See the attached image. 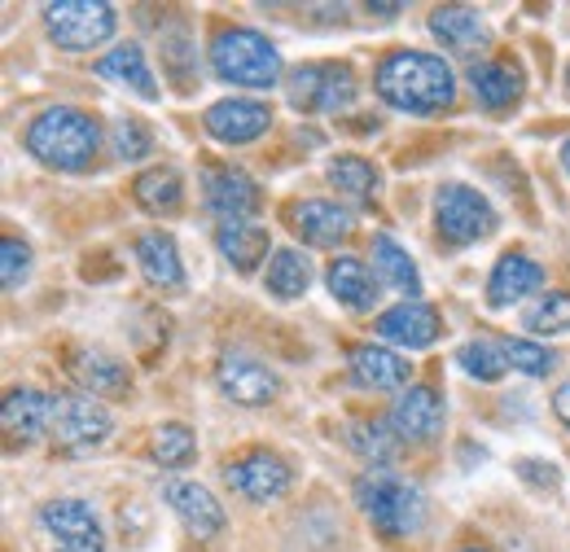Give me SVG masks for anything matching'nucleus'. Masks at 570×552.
<instances>
[{
  "label": "nucleus",
  "instance_id": "obj_1",
  "mask_svg": "<svg viewBox=\"0 0 570 552\" xmlns=\"http://www.w3.org/2000/svg\"><path fill=\"white\" fill-rule=\"evenodd\" d=\"M373 83H377V97L404 115H434V110L452 106V97H456L452 67L439 53H422V49H400V53L382 58Z\"/></svg>",
  "mask_w": 570,
  "mask_h": 552
},
{
  "label": "nucleus",
  "instance_id": "obj_2",
  "mask_svg": "<svg viewBox=\"0 0 570 552\" xmlns=\"http://www.w3.org/2000/svg\"><path fill=\"white\" fill-rule=\"evenodd\" d=\"M27 154L40 158L53 171H83L97 149H101V128L92 115L75 110V106H49L45 115H36L27 124Z\"/></svg>",
  "mask_w": 570,
  "mask_h": 552
},
{
  "label": "nucleus",
  "instance_id": "obj_3",
  "mask_svg": "<svg viewBox=\"0 0 570 552\" xmlns=\"http://www.w3.org/2000/svg\"><path fill=\"white\" fill-rule=\"evenodd\" d=\"M356 504L364 518L373 522V531H382L386 540H404L426 522V495L422 486L391 474V470H368L356 483Z\"/></svg>",
  "mask_w": 570,
  "mask_h": 552
},
{
  "label": "nucleus",
  "instance_id": "obj_4",
  "mask_svg": "<svg viewBox=\"0 0 570 552\" xmlns=\"http://www.w3.org/2000/svg\"><path fill=\"white\" fill-rule=\"evenodd\" d=\"M212 70L237 88H273L282 79V53L268 36L250 27H224L212 40Z\"/></svg>",
  "mask_w": 570,
  "mask_h": 552
},
{
  "label": "nucleus",
  "instance_id": "obj_5",
  "mask_svg": "<svg viewBox=\"0 0 570 552\" xmlns=\"http://www.w3.org/2000/svg\"><path fill=\"white\" fill-rule=\"evenodd\" d=\"M360 83L347 62H307L294 67L285 79V97L298 115H334L356 101Z\"/></svg>",
  "mask_w": 570,
  "mask_h": 552
},
{
  "label": "nucleus",
  "instance_id": "obj_6",
  "mask_svg": "<svg viewBox=\"0 0 570 552\" xmlns=\"http://www.w3.org/2000/svg\"><path fill=\"white\" fill-rule=\"evenodd\" d=\"M434 228L448 246H474L497 228V207L470 185H443L434 198Z\"/></svg>",
  "mask_w": 570,
  "mask_h": 552
},
{
  "label": "nucleus",
  "instance_id": "obj_7",
  "mask_svg": "<svg viewBox=\"0 0 570 552\" xmlns=\"http://www.w3.org/2000/svg\"><path fill=\"white\" fill-rule=\"evenodd\" d=\"M45 27L62 49L88 53L115 36V9L106 0H58L45 4Z\"/></svg>",
  "mask_w": 570,
  "mask_h": 552
},
{
  "label": "nucleus",
  "instance_id": "obj_8",
  "mask_svg": "<svg viewBox=\"0 0 570 552\" xmlns=\"http://www.w3.org/2000/svg\"><path fill=\"white\" fill-rule=\"evenodd\" d=\"M115 416L106 404H97V395H58L53 400V425L49 438L62 452H92L110 438Z\"/></svg>",
  "mask_w": 570,
  "mask_h": 552
},
{
  "label": "nucleus",
  "instance_id": "obj_9",
  "mask_svg": "<svg viewBox=\"0 0 570 552\" xmlns=\"http://www.w3.org/2000/svg\"><path fill=\"white\" fill-rule=\"evenodd\" d=\"M49 552H106L97 513L83 500H49L36 518Z\"/></svg>",
  "mask_w": 570,
  "mask_h": 552
},
{
  "label": "nucleus",
  "instance_id": "obj_10",
  "mask_svg": "<svg viewBox=\"0 0 570 552\" xmlns=\"http://www.w3.org/2000/svg\"><path fill=\"white\" fill-rule=\"evenodd\" d=\"M224 483L233 486L237 495L255 500V504H268V500H282L285 491H289L294 470L285 465L277 452L255 447V452H242L237 461L224 465Z\"/></svg>",
  "mask_w": 570,
  "mask_h": 552
},
{
  "label": "nucleus",
  "instance_id": "obj_11",
  "mask_svg": "<svg viewBox=\"0 0 570 552\" xmlns=\"http://www.w3.org/2000/svg\"><path fill=\"white\" fill-rule=\"evenodd\" d=\"M215 382L242 408H264V404H273L282 395V377L264 359H255L246 351H228L219 359V368H215Z\"/></svg>",
  "mask_w": 570,
  "mask_h": 552
},
{
  "label": "nucleus",
  "instance_id": "obj_12",
  "mask_svg": "<svg viewBox=\"0 0 570 552\" xmlns=\"http://www.w3.org/2000/svg\"><path fill=\"white\" fill-rule=\"evenodd\" d=\"M203 128L224 145H250L273 128V110L250 97H224L203 115Z\"/></svg>",
  "mask_w": 570,
  "mask_h": 552
},
{
  "label": "nucleus",
  "instance_id": "obj_13",
  "mask_svg": "<svg viewBox=\"0 0 570 552\" xmlns=\"http://www.w3.org/2000/svg\"><path fill=\"white\" fill-rule=\"evenodd\" d=\"M163 500L176 509V518L185 522V531H189L194 540H215V535L224 531V522H228L212 491L189 483V479H167V483H163Z\"/></svg>",
  "mask_w": 570,
  "mask_h": 552
},
{
  "label": "nucleus",
  "instance_id": "obj_14",
  "mask_svg": "<svg viewBox=\"0 0 570 552\" xmlns=\"http://www.w3.org/2000/svg\"><path fill=\"white\" fill-rule=\"evenodd\" d=\"M377 338L391 346H409V351H422L430 346L439 334H443V321H439V312L430 307V303H413V298H404V303H395L391 312H382L377 316Z\"/></svg>",
  "mask_w": 570,
  "mask_h": 552
},
{
  "label": "nucleus",
  "instance_id": "obj_15",
  "mask_svg": "<svg viewBox=\"0 0 570 552\" xmlns=\"http://www.w3.org/2000/svg\"><path fill=\"white\" fill-rule=\"evenodd\" d=\"M430 36L448 49V53H461V58H474L492 45V31L483 22L479 9H465V4H439L430 13Z\"/></svg>",
  "mask_w": 570,
  "mask_h": 552
},
{
  "label": "nucleus",
  "instance_id": "obj_16",
  "mask_svg": "<svg viewBox=\"0 0 570 552\" xmlns=\"http://www.w3.org/2000/svg\"><path fill=\"white\" fill-rule=\"evenodd\" d=\"M49 425H53V400L49 395L27 391V386L4 395V404H0V430H4L9 447H18V443L27 447V443L45 438Z\"/></svg>",
  "mask_w": 570,
  "mask_h": 552
},
{
  "label": "nucleus",
  "instance_id": "obj_17",
  "mask_svg": "<svg viewBox=\"0 0 570 552\" xmlns=\"http://www.w3.org/2000/svg\"><path fill=\"white\" fill-rule=\"evenodd\" d=\"M207 207L219 215V224L250 219L259 210V185L242 167H212L207 171Z\"/></svg>",
  "mask_w": 570,
  "mask_h": 552
},
{
  "label": "nucleus",
  "instance_id": "obj_18",
  "mask_svg": "<svg viewBox=\"0 0 570 552\" xmlns=\"http://www.w3.org/2000/svg\"><path fill=\"white\" fill-rule=\"evenodd\" d=\"M391 430L400 438H409V443H430L443 430V400H439V391L409 386L395 400V408H391Z\"/></svg>",
  "mask_w": 570,
  "mask_h": 552
},
{
  "label": "nucleus",
  "instance_id": "obj_19",
  "mask_svg": "<svg viewBox=\"0 0 570 552\" xmlns=\"http://www.w3.org/2000/svg\"><path fill=\"white\" fill-rule=\"evenodd\" d=\"M294 219V233L307 241V246H338L347 233H352V210L338 207V203H325V198H307V203H294L289 207Z\"/></svg>",
  "mask_w": 570,
  "mask_h": 552
},
{
  "label": "nucleus",
  "instance_id": "obj_20",
  "mask_svg": "<svg viewBox=\"0 0 570 552\" xmlns=\"http://www.w3.org/2000/svg\"><path fill=\"white\" fill-rule=\"evenodd\" d=\"M215 246L237 273H255L268 259V228L255 219H228L215 228Z\"/></svg>",
  "mask_w": 570,
  "mask_h": 552
},
{
  "label": "nucleus",
  "instance_id": "obj_21",
  "mask_svg": "<svg viewBox=\"0 0 570 552\" xmlns=\"http://www.w3.org/2000/svg\"><path fill=\"white\" fill-rule=\"evenodd\" d=\"M352 377L368 391H404L409 386V359L391 346L364 343L352 351Z\"/></svg>",
  "mask_w": 570,
  "mask_h": 552
},
{
  "label": "nucleus",
  "instance_id": "obj_22",
  "mask_svg": "<svg viewBox=\"0 0 570 552\" xmlns=\"http://www.w3.org/2000/svg\"><path fill=\"white\" fill-rule=\"evenodd\" d=\"M137 264L154 289H180L185 285V264H180L171 233H141L137 237Z\"/></svg>",
  "mask_w": 570,
  "mask_h": 552
},
{
  "label": "nucleus",
  "instance_id": "obj_23",
  "mask_svg": "<svg viewBox=\"0 0 570 552\" xmlns=\"http://www.w3.org/2000/svg\"><path fill=\"white\" fill-rule=\"evenodd\" d=\"M544 285V268L535 264V259H527V255H504L492 276H488V303L492 307H509V303H518V298H527L531 289H540Z\"/></svg>",
  "mask_w": 570,
  "mask_h": 552
},
{
  "label": "nucleus",
  "instance_id": "obj_24",
  "mask_svg": "<svg viewBox=\"0 0 570 552\" xmlns=\"http://www.w3.org/2000/svg\"><path fill=\"white\" fill-rule=\"evenodd\" d=\"M71 373H75V382L88 386L97 400H101V395H124V391L132 386L124 359H115V355H106V351H75Z\"/></svg>",
  "mask_w": 570,
  "mask_h": 552
},
{
  "label": "nucleus",
  "instance_id": "obj_25",
  "mask_svg": "<svg viewBox=\"0 0 570 552\" xmlns=\"http://www.w3.org/2000/svg\"><path fill=\"white\" fill-rule=\"evenodd\" d=\"M97 75H101V79H115V83H124V88H132L145 101H158V79H154V70H149V62H145V53L137 45L110 49V53L97 62Z\"/></svg>",
  "mask_w": 570,
  "mask_h": 552
},
{
  "label": "nucleus",
  "instance_id": "obj_26",
  "mask_svg": "<svg viewBox=\"0 0 570 552\" xmlns=\"http://www.w3.org/2000/svg\"><path fill=\"white\" fill-rule=\"evenodd\" d=\"M373 273L377 280H386L391 289H400V294H409L413 303H417V294H422V273H417V264H413V255L395 241V237H373Z\"/></svg>",
  "mask_w": 570,
  "mask_h": 552
},
{
  "label": "nucleus",
  "instance_id": "obj_27",
  "mask_svg": "<svg viewBox=\"0 0 570 552\" xmlns=\"http://www.w3.org/2000/svg\"><path fill=\"white\" fill-rule=\"evenodd\" d=\"M470 88H474V97H479L488 110H504V106L518 101L522 75L513 67H504V62H474V67H470Z\"/></svg>",
  "mask_w": 570,
  "mask_h": 552
},
{
  "label": "nucleus",
  "instance_id": "obj_28",
  "mask_svg": "<svg viewBox=\"0 0 570 552\" xmlns=\"http://www.w3.org/2000/svg\"><path fill=\"white\" fill-rule=\"evenodd\" d=\"M132 194H137V203H141L145 210L171 215V210H180V203H185V180H180L176 167H149V171L137 176Z\"/></svg>",
  "mask_w": 570,
  "mask_h": 552
},
{
  "label": "nucleus",
  "instance_id": "obj_29",
  "mask_svg": "<svg viewBox=\"0 0 570 552\" xmlns=\"http://www.w3.org/2000/svg\"><path fill=\"white\" fill-rule=\"evenodd\" d=\"M330 294L338 298V303H347V307H373V294H377V285H373V273H368V264H360L352 255H343V259H334L330 264Z\"/></svg>",
  "mask_w": 570,
  "mask_h": 552
},
{
  "label": "nucleus",
  "instance_id": "obj_30",
  "mask_svg": "<svg viewBox=\"0 0 570 552\" xmlns=\"http://www.w3.org/2000/svg\"><path fill=\"white\" fill-rule=\"evenodd\" d=\"M268 289L285 298V303H294V298H303L307 294V285H312V264H307V255H298V250H277L273 255V264H268Z\"/></svg>",
  "mask_w": 570,
  "mask_h": 552
},
{
  "label": "nucleus",
  "instance_id": "obj_31",
  "mask_svg": "<svg viewBox=\"0 0 570 552\" xmlns=\"http://www.w3.org/2000/svg\"><path fill=\"white\" fill-rule=\"evenodd\" d=\"M400 434L391 430V421H352L347 425V447L360 452L364 461H373V470H382L391 456H395V443Z\"/></svg>",
  "mask_w": 570,
  "mask_h": 552
},
{
  "label": "nucleus",
  "instance_id": "obj_32",
  "mask_svg": "<svg viewBox=\"0 0 570 552\" xmlns=\"http://www.w3.org/2000/svg\"><path fill=\"white\" fill-rule=\"evenodd\" d=\"M330 185H334L338 194L356 198V203H373L382 176L373 171V162H364V158H356V154H343V158L330 162Z\"/></svg>",
  "mask_w": 570,
  "mask_h": 552
},
{
  "label": "nucleus",
  "instance_id": "obj_33",
  "mask_svg": "<svg viewBox=\"0 0 570 552\" xmlns=\"http://www.w3.org/2000/svg\"><path fill=\"white\" fill-rule=\"evenodd\" d=\"M149 452H154V461H158L163 470H180V465H189V461H194L198 438H194V430H189V425L171 421V425H158V430H154Z\"/></svg>",
  "mask_w": 570,
  "mask_h": 552
},
{
  "label": "nucleus",
  "instance_id": "obj_34",
  "mask_svg": "<svg viewBox=\"0 0 570 552\" xmlns=\"http://www.w3.org/2000/svg\"><path fill=\"white\" fill-rule=\"evenodd\" d=\"M456 364H461L470 377H479V382H500V377L509 373L504 343H497V338H474V343H465L456 351Z\"/></svg>",
  "mask_w": 570,
  "mask_h": 552
},
{
  "label": "nucleus",
  "instance_id": "obj_35",
  "mask_svg": "<svg viewBox=\"0 0 570 552\" xmlns=\"http://www.w3.org/2000/svg\"><path fill=\"white\" fill-rule=\"evenodd\" d=\"M527 329H531V334H567L570 329V294L567 289L544 294V298L527 312Z\"/></svg>",
  "mask_w": 570,
  "mask_h": 552
},
{
  "label": "nucleus",
  "instance_id": "obj_36",
  "mask_svg": "<svg viewBox=\"0 0 570 552\" xmlns=\"http://www.w3.org/2000/svg\"><path fill=\"white\" fill-rule=\"evenodd\" d=\"M504 359H509V368H518V373H527V377L553 373V351L531 343V338H504Z\"/></svg>",
  "mask_w": 570,
  "mask_h": 552
},
{
  "label": "nucleus",
  "instance_id": "obj_37",
  "mask_svg": "<svg viewBox=\"0 0 570 552\" xmlns=\"http://www.w3.org/2000/svg\"><path fill=\"white\" fill-rule=\"evenodd\" d=\"M110 145H115V158H128V162H137L149 154V128H145L141 119H119L115 124V132H110Z\"/></svg>",
  "mask_w": 570,
  "mask_h": 552
},
{
  "label": "nucleus",
  "instance_id": "obj_38",
  "mask_svg": "<svg viewBox=\"0 0 570 552\" xmlns=\"http://www.w3.org/2000/svg\"><path fill=\"white\" fill-rule=\"evenodd\" d=\"M31 273V250H27V241H18V237H0V280H4V289H18L22 280Z\"/></svg>",
  "mask_w": 570,
  "mask_h": 552
},
{
  "label": "nucleus",
  "instance_id": "obj_39",
  "mask_svg": "<svg viewBox=\"0 0 570 552\" xmlns=\"http://www.w3.org/2000/svg\"><path fill=\"white\" fill-rule=\"evenodd\" d=\"M553 413L570 425V382H562V386H558V395H553Z\"/></svg>",
  "mask_w": 570,
  "mask_h": 552
},
{
  "label": "nucleus",
  "instance_id": "obj_40",
  "mask_svg": "<svg viewBox=\"0 0 570 552\" xmlns=\"http://www.w3.org/2000/svg\"><path fill=\"white\" fill-rule=\"evenodd\" d=\"M562 171H567V176H570V140H567V145H562Z\"/></svg>",
  "mask_w": 570,
  "mask_h": 552
},
{
  "label": "nucleus",
  "instance_id": "obj_41",
  "mask_svg": "<svg viewBox=\"0 0 570 552\" xmlns=\"http://www.w3.org/2000/svg\"><path fill=\"white\" fill-rule=\"evenodd\" d=\"M456 552H492V549H456Z\"/></svg>",
  "mask_w": 570,
  "mask_h": 552
},
{
  "label": "nucleus",
  "instance_id": "obj_42",
  "mask_svg": "<svg viewBox=\"0 0 570 552\" xmlns=\"http://www.w3.org/2000/svg\"><path fill=\"white\" fill-rule=\"evenodd\" d=\"M567 83H570V70H567Z\"/></svg>",
  "mask_w": 570,
  "mask_h": 552
}]
</instances>
